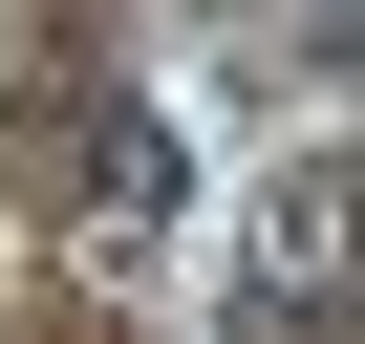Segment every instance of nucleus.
<instances>
[{
	"mask_svg": "<svg viewBox=\"0 0 365 344\" xmlns=\"http://www.w3.org/2000/svg\"><path fill=\"white\" fill-rule=\"evenodd\" d=\"M258 237H279V280L322 301V258H344V172H322V151H301V172H279V194H258Z\"/></svg>",
	"mask_w": 365,
	"mask_h": 344,
	"instance_id": "1",
	"label": "nucleus"
}]
</instances>
